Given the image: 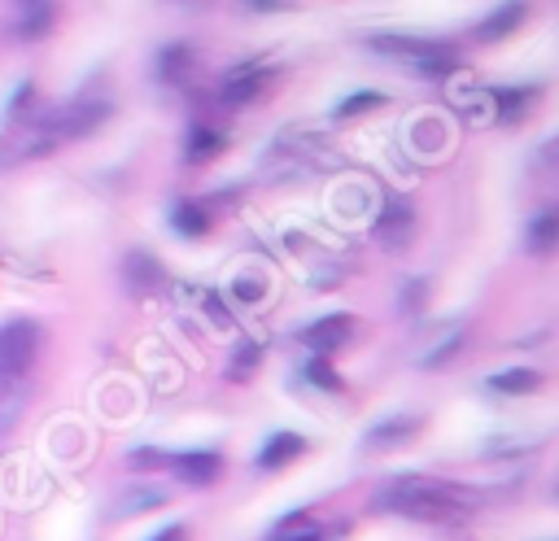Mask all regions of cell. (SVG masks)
I'll use <instances>...</instances> for the list:
<instances>
[{"mask_svg":"<svg viewBox=\"0 0 559 541\" xmlns=\"http://www.w3.org/2000/svg\"><path fill=\"white\" fill-rule=\"evenodd\" d=\"M472 502L467 489L441 484L432 476H393L371 493V510L389 515H411V519H450Z\"/></svg>","mask_w":559,"mask_h":541,"instance_id":"cell-1","label":"cell"},{"mask_svg":"<svg viewBox=\"0 0 559 541\" xmlns=\"http://www.w3.org/2000/svg\"><path fill=\"white\" fill-rule=\"evenodd\" d=\"M57 144H66L61 122H57V109L39 105V109H31L22 122H13V127L0 135V166L44 157V153H52Z\"/></svg>","mask_w":559,"mask_h":541,"instance_id":"cell-2","label":"cell"},{"mask_svg":"<svg viewBox=\"0 0 559 541\" xmlns=\"http://www.w3.org/2000/svg\"><path fill=\"white\" fill-rule=\"evenodd\" d=\"M271 83H275V65L262 61V57H249V61H240V65H231V70L223 74V83H218V105H227V109L253 105V100H262V96L271 92Z\"/></svg>","mask_w":559,"mask_h":541,"instance_id":"cell-3","label":"cell"},{"mask_svg":"<svg viewBox=\"0 0 559 541\" xmlns=\"http://www.w3.org/2000/svg\"><path fill=\"white\" fill-rule=\"evenodd\" d=\"M35 353H39V323L9 318L0 327V380H26Z\"/></svg>","mask_w":559,"mask_h":541,"instance_id":"cell-4","label":"cell"},{"mask_svg":"<svg viewBox=\"0 0 559 541\" xmlns=\"http://www.w3.org/2000/svg\"><path fill=\"white\" fill-rule=\"evenodd\" d=\"M105 118H109V96L87 92V87H83V92H79L70 105H61V109H57V122H61V135H66V140L96 131Z\"/></svg>","mask_w":559,"mask_h":541,"instance_id":"cell-5","label":"cell"},{"mask_svg":"<svg viewBox=\"0 0 559 541\" xmlns=\"http://www.w3.org/2000/svg\"><path fill=\"white\" fill-rule=\"evenodd\" d=\"M371 231H376V240H380L384 249H402V244H411V231H415V209H411L402 196H389V201H384V209L376 214Z\"/></svg>","mask_w":559,"mask_h":541,"instance_id":"cell-6","label":"cell"},{"mask_svg":"<svg viewBox=\"0 0 559 541\" xmlns=\"http://www.w3.org/2000/svg\"><path fill=\"white\" fill-rule=\"evenodd\" d=\"M367 48L380 52V57H389V61H402V65L415 70V65L428 57L432 39H415V35H393V31H384V35H367Z\"/></svg>","mask_w":559,"mask_h":541,"instance_id":"cell-7","label":"cell"},{"mask_svg":"<svg viewBox=\"0 0 559 541\" xmlns=\"http://www.w3.org/2000/svg\"><path fill=\"white\" fill-rule=\"evenodd\" d=\"M162 262L157 257H148V253H127L122 257V284H127V292L131 297H153L157 288H162Z\"/></svg>","mask_w":559,"mask_h":541,"instance_id":"cell-8","label":"cell"},{"mask_svg":"<svg viewBox=\"0 0 559 541\" xmlns=\"http://www.w3.org/2000/svg\"><path fill=\"white\" fill-rule=\"evenodd\" d=\"M170 467H175V476H179L183 484L205 489V484H214V480H218L223 458H218L214 449H192V454H175V458H170Z\"/></svg>","mask_w":559,"mask_h":541,"instance_id":"cell-9","label":"cell"},{"mask_svg":"<svg viewBox=\"0 0 559 541\" xmlns=\"http://www.w3.org/2000/svg\"><path fill=\"white\" fill-rule=\"evenodd\" d=\"M349 332H354V318H349V314H323V318H314V323L301 332V340H306L314 353H332V349H341V345L349 340Z\"/></svg>","mask_w":559,"mask_h":541,"instance_id":"cell-10","label":"cell"},{"mask_svg":"<svg viewBox=\"0 0 559 541\" xmlns=\"http://www.w3.org/2000/svg\"><path fill=\"white\" fill-rule=\"evenodd\" d=\"M52 22H57V9L44 4V0H26V4L13 9V35H17L22 44L44 39V35L52 31Z\"/></svg>","mask_w":559,"mask_h":541,"instance_id":"cell-11","label":"cell"},{"mask_svg":"<svg viewBox=\"0 0 559 541\" xmlns=\"http://www.w3.org/2000/svg\"><path fill=\"white\" fill-rule=\"evenodd\" d=\"M223 153V131L214 122H192L188 135H183V161L188 166H205Z\"/></svg>","mask_w":559,"mask_h":541,"instance_id":"cell-12","label":"cell"},{"mask_svg":"<svg viewBox=\"0 0 559 541\" xmlns=\"http://www.w3.org/2000/svg\"><path fill=\"white\" fill-rule=\"evenodd\" d=\"M192 70H197V57H192L188 44H166V48L157 52V79H162L166 87H183V83L192 79Z\"/></svg>","mask_w":559,"mask_h":541,"instance_id":"cell-13","label":"cell"},{"mask_svg":"<svg viewBox=\"0 0 559 541\" xmlns=\"http://www.w3.org/2000/svg\"><path fill=\"white\" fill-rule=\"evenodd\" d=\"M306 449V441L297 436V432H275L266 445H262V454H258V467L262 471H275V467H288L297 454Z\"/></svg>","mask_w":559,"mask_h":541,"instance_id":"cell-14","label":"cell"},{"mask_svg":"<svg viewBox=\"0 0 559 541\" xmlns=\"http://www.w3.org/2000/svg\"><path fill=\"white\" fill-rule=\"evenodd\" d=\"M162 502H166V489H157V484H135V489L118 493V502H114V515H118V519H131V515L157 510Z\"/></svg>","mask_w":559,"mask_h":541,"instance_id":"cell-15","label":"cell"},{"mask_svg":"<svg viewBox=\"0 0 559 541\" xmlns=\"http://www.w3.org/2000/svg\"><path fill=\"white\" fill-rule=\"evenodd\" d=\"M524 249L537 253V257H542V253H555V249H559V214H550V209L537 214V218L524 227Z\"/></svg>","mask_w":559,"mask_h":541,"instance_id":"cell-16","label":"cell"},{"mask_svg":"<svg viewBox=\"0 0 559 541\" xmlns=\"http://www.w3.org/2000/svg\"><path fill=\"white\" fill-rule=\"evenodd\" d=\"M493 122H502V127H511V122H520L524 113H528V105H533V87H498L493 92Z\"/></svg>","mask_w":559,"mask_h":541,"instance_id":"cell-17","label":"cell"},{"mask_svg":"<svg viewBox=\"0 0 559 541\" xmlns=\"http://www.w3.org/2000/svg\"><path fill=\"white\" fill-rule=\"evenodd\" d=\"M266 541H323V532H319V524H314L306 510H293V515H284V519L271 528Z\"/></svg>","mask_w":559,"mask_h":541,"instance_id":"cell-18","label":"cell"},{"mask_svg":"<svg viewBox=\"0 0 559 541\" xmlns=\"http://www.w3.org/2000/svg\"><path fill=\"white\" fill-rule=\"evenodd\" d=\"M170 227H175L179 236H205L210 214H205L192 196H183V201H175V205H170Z\"/></svg>","mask_w":559,"mask_h":541,"instance_id":"cell-19","label":"cell"},{"mask_svg":"<svg viewBox=\"0 0 559 541\" xmlns=\"http://www.w3.org/2000/svg\"><path fill=\"white\" fill-rule=\"evenodd\" d=\"M415 428H419V423H415L411 414H393V419H384V423H376V428L367 432V445H371V449H380V445H402Z\"/></svg>","mask_w":559,"mask_h":541,"instance_id":"cell-20","label":"cell"},{"mask_svg":"<svg viewBox=\"0 0 559 541\" xmlns=\"http://www.w3.org/2000/svg\"><path fill=\"white\" fill-rule=\"evenodd\" d=\"M520 22H524V9H520V4L493 9V13H489L480 26H476V39H502V35H511Z\"/></svg>","mask_w":559,"mask_h":541,"instance_id":"cell-21","label":"cell"},{"mask_svg":"<svg viewBox=\"0 0 559 541\" xmlns=\"http://www.w3.org/2000/svg\"><path fill=\"white\" fill-rule=\"evenodd\" d=\"M537 384H542V375L533 366H507V371L489 375V388L493 393H533Z\"/></svg>","mask_w":559,"mask_h":541,"instance_id":"cell-22","label":"cell"},{"mask_svg":"<svg viewBox=\"0 0 559 541\" xmlns=\"http://www.w3.org/2000/svg\"><path fill=\"white\" fill-rule=\"evenodd\" d=\"M459 349H463V332H441V340H437L428 353H419V366H424V371H437V366L450 362Z\"/></svg>","mask_w":559,"mask_h":541,"instance_id":"cell-23","label":"cell"},{"mask_svg":"<svg viewBox=\"0 0 559 541\" xmlns=\"http://www.w3.org/2000/svg\"><path fill=\"white\" fill-rule=\"evenodd\" d=\"M380 105H384V92H354L336 105V118H358V113H371Z\"/></svg>","mask_w":559,"mask_h":541,"instance_id":"cell-24","label":"cell"},{"mask_svg":"<svg viewBox=\"0 0 559 541\" xmlns=\"http://www.w3.org/2000/svg\"><path fill=\"white\" fill-rule=\"evenodd\" d=\"M258 358H262V349L253 345V340H245V345H236V353H231V380H249L253 375V366H258Z\"/></svg>","mask_w":559,"mask_h":541,"instance_id":"cell-25","label":"cell"},{"mask_svg":"<svg viewBox=\"0 0 559 541\" xmlns=\"http://www.w3.org/2000/svg\"><path fill=\"white\" fill-rule=\"evenodd\" d=\"M301 371H306V380H310V384H319L323 393H341V375H332V366H328L323 358H310Z\"/></svg>","mask_w":559,"mask_h":541,"instance_id":"cell-26","label":"cell"},{"mask_svg":"<svg viewBox=\"0 0 559 541\" xmlns=\"http://www.w3.org/2000/svg\"><path fill=\"white\" fill-rule=\"evenodd\" d=\"M533 170H537V179H546V175H555V179H559V135H555V140H546V144L533 153Z\"/></svg>","mask_w":559,"mask_h":541,"instance_id":"cell-27","label":"cell"},{"mask_svg":"<svg viewBox=\"0 0 559 541\" xmlns=\"http://www.w3.org/2000/svg\"><path fill=\"white\" fill-rule=\"evenodd\" d=\"M31 109H35V87H31V83L13 87V96H9V109H4V113H9V127H13V122H22Z\"/></svg>","mask_w":559,"mask_h":541,"instance_id":"cell-28","label":"cell"},{"mask_svg":"<svg viewBox=\"0 0 559 541\" xmlns=\"http://www.w3.org/2000/svg\"><path fill=\"white\" fill-rule=\"evenodd\" d=\"M262 292H266V284H262L258 275H236V279H231V297H236L240 305H253V301H262Z\"/></svg>","mask_w":559,"mask_h":541,"instance_id":"cell-29","label":"cell"},{"mask_svg":"<svg viewBox=\"0 0 559 541\" xmlns=\"http://www.w3.org/2000/svg\"><path fill=\"white\" fill-rule=\"evenodd\" d=\"M127 462L148 471V467H166V462H170V454H162V449H131V458H127Z\"/></svg>","mask_w":559,"mask_h":541,"instance_id":"cell-30","label":"cell"},{"mask_svg":"<svg viewBox=\"0 0 559 541\" xmlns=\"http://www.w3.org/2000/svg\"><path fill=\"white\" fill-rule=\"evenodd\" d=\"M205 314H210L218 327H227V323H231V314L223 310V297H218V292H205Z\"/></svg>","mask_w":559,"mask_h":541,"instance_id":"cell-31","label":"cell"},{"mask_svg":"<svg viewBox=\"0 0 559 541\" xmlns=\"http://www.w3.org/2000/svg\"><path fill=\"white\" fill-rule=\"evenodd\" d=\"M148 541H183V528L179 524H170V528H162L157 537H148Z\"/></svg>","mask_w":559,"mask_h":541,"instance_id":"cell-32","label":"cell"},{"mask_svg":"<svg viewBox=\"0 0 559 541\" xmlns=\"http://www.w3.org/2000/svg\"><path fill=\"white\" fill-rule=\"evenodd\" d=\"M245 13H280V4H245Z\"/></svg>","mask_w":559,"mask_h":541,"instance_id":"cell-33","label":"cell"}]
</instances>
